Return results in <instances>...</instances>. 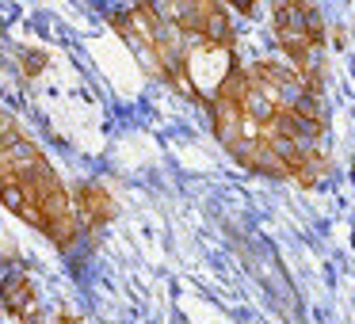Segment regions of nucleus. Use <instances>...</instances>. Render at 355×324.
I'll return each mask as SVG.
<instances>
[{"label": "nucleus", "mask_w": 355, "mask_h": 324, "mask_svg": "<svg viewBox=\"0 0 355 324\" xmlns=\"http://www.w3.org/2000/svg\"><path fill=\"white\" fill-rule=\"evenodd\" d=\"M111 27L134 50V57L149 77L184 92V31L164 16L161 4L138 0L126 12H111Z\"/></svg>", "instance_id": "2"}, {"label": "nucleus", "mask_w": 355, "mask_h": 324, "mask_svg": "<svg viewBox=\"0 0 355 324\" xmlns=\"http://www.w3.org/2000/svg\"><path fill=\"white\" fill-rule=\"evenodd\" d=\"M225 4H230V8H237L241 16H256V4H252V0H225Z\"/></svg>", "instance_id": "9"}, {"label": "nucleus", "mask_w": 355, "mask_h": 324, "mask_svg": "<svg viewBox=\"0 0 355 324\" xmlns=\"http://www.w3.org/2000/svg\"><path fill=\"white\" fill-rule=\"evenodd\" d=\"M73 202H77V214H80V229L96 233L115 217V199L103 191V183H80L73 187Z\"/></svg>", "instance_id": "6"}, {"label": "nucleus", "mask_w": 355, "mask_h": 324, "mask_svg": "<svg viewBox=\"0 0 355 324\" xmlns=\"http://www.w3.org/2000/svg\"><path fill=\"white\" fill-rule=\"evenodd\" d=\"M271 27L286 62L321 92V57H324V27L317 0H271Z\"/></svg>", "instance_id": "3"}, {"label": "nucleus", "mask_w": 355, "mask_h": 324, "mask_svg": "<svg viewBox=\"0 0 355 324\" xmlns=\"http://www.w3.org/2000/svg\"><path fill=\"white\" fill-rule=\"evenodd\" d=\"M164 16H168L184 35H191V39L237 46L230 4H225V0H164Z\"/></svg>", "instance_id": "4"}, {"label": "nucleus", "mask_w": 355, "mask_h": 324, "mask_svg": "<svg viewBox=\"0 0 355 324\" xmlns=\"http://www.w3.org/2000/svg\"><path fill=\"white\" fill-rule=\"evenodd\" d=\"M54 324H85V321H80L69 305H62V309H58V316H54Z\"/></svg>", "instance_id": "8"}, {"label": "nucleus", "mask_w": 355, "mask_h": 324, "mask_svg": "<svg viewBox=\"0 0 355 324\" xmlns=\"http://www.w3.org/2000/svg\"><path fill=\"white\" fill-rule=\"evenodd\" d=\"M12 260H16V248H12V240L0 229V263H12Z\"/></svg>", "instance_id": "7"}, {"label": "nucleus", "mask_w": 355, "mask_h": 324, "mask_svg": "<svg viewBox=\"0 0 355 324\" xmlns=\"http://www.w3.org/2000/svg\"><path fill=\"white\" fill-rule=\"evenodd\" d=\"M0 206L39 229L54 248H73L80 233L73 191L8 111H0Z\"/></svg>", "instance_id": "1"}, {"label": "nucleus", "mask_w": 355, "mask_h": 324, "mask_svg": "<svg viewBox=\"0 0 355 324\" xmlns=\"http://www.w3.org/2000/svg\"><path fill=\"white\" fill-rule=\"evenodd\" d=\"M0 305H4V313L19 324H46L39 290H35V278L27 275V271H8V275L0 278Z\"/></svg>", "instance_id": "5"}]
</instances>
